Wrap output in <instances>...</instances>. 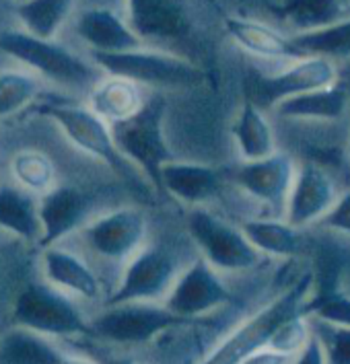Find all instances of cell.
Returning <instances> with one entry per match:
<instances>
[{"instance_id": "6da1fadb", "label": "cell", "mask_w": 350, "mask_h": 364, "mask_svg": "<svg viewBox=\"0 0 350 364\" xmlns=\"http://www.w3.org/2000/svg\"><path fill=\"white\" fill-rule=\"evenodd\" d=\"M0 52L23 64L39 78L68 91H91L105 73L91 58H83L56 39L39 38L25 29L0 31Z\"/></svg>"}, {"instance_id": "7a4b0ae2", "label": "cell", "mask_w": 350, "mask_h": 364, "mask_svg": "<svg viewBox=\"0 0 350 364\" xmlns=\"http://www.w3.org/2000/svg\"><path fill=\"white\" fill-rule=\"evenodd\" d=\"M312 288L313 272L307 269L274 301L237 323L227 336H223V340H218L198 364H239L243 358H248L252 352L268 344L274 331L287 319L297 313H303V305Z\"/></svg>"}, {"instance_id": "3957f363", "label": "cell", "mask_w": 350, "mask_h": 364, "mask_svg": "<svg viewBox=\"0 0 350 364\" xmlns=\"http://www.w3.org/2000/svg\"><path fill=\"white\" fill-rule=\"evenodd\" d=\"M39 112L58 126L60 132L66 136L73 146L93 156L95 161H101L124 183L134 190L151 188L144 175L120 153L112 134V126L93 114L87 105H78L75 101H50L43 103Z\"/></svg>"}, {"instance_id": "277c9868", "label": "cell", "mask_w": 350, "mask_h": 364, "mask_svg": "<svg viewBox=\"0 0 350 364\" xmlns=\"http://www.w3.org/2000/svg\"><path fill=\"white\" fill-rule=\"evenodd\" d=\"M89 58L105 75L124 77L151 91H184L196 89L204 82V73L194 62L174 52L142 46L116 54L89 52Z\"/></svg>"}, {"instance_id": "5b68a950", "label": "cell", "mask_w": 350, "mask_h": 364, "mask_svg": "<svg viewBox=\"0 0 350 364\" xmlns=\"http://www.w3.org/2000/svg\"><path fill=\"white\" fill-rule=\"evenodd\" d=\"M192 319L179 317L163 303L128 301L116 305H101L97 315L89 317L91 340L120 350H142L159 336Z\"/></svg>"}, {"instance_id": "8992f818", "label": "cell", "mask_w": 350, "mask_h": 364, "mask_svg": "<svg viewBox=\"0 0 350 364\" xmlns=\"http://www.w3.org/2000/svg\"><path fill=\"white\" fill-rule=\"evenodd\" d=\"M165 114L167 101L157 91L149 95V101L137 115L112 126V134L120 153L144 175V179L159 196H163L161 169L175 161V154L165 136Z\"/></svg>"}, {"instance_id": "52a82bcc", "label": "cell", "mask_w": 350, "mask_h": 364, "mask_svg": "<svg viewBox=\"0 0 350 364\" xmlns=\"http://www.w3.org/2000/svg\"><path fill=\"white\" fill-rule=\"evenodd\" d=\"M192 259H184L181 253L167 243L147 241L126 262L117 276L116 287L107 292L101 305H116L128 301L163 303L181 269Z\"/></svg>"}, {"instance_id": "ba28073f", "label": "cell", "mask_w": 350, "mask_h": 364, "mask_svg": "<svg viewBox=\"0 0 350 364\" xmlns=\"http://www.w3.org/2000/svg\"><path fill=\"white\" fill-rule=\"evenodd\" d=\"M13 321L15 326L27 327L54 340L91 338V323L80 301L46 280L29 282L17 294L13 303Z\"/></svg>"}, {"instance_id": "9c48e42d", "label": "cell", "mask_w": 350, "mask_h": 364, "mask_svg": "<svg viewBox=\"0 0 350 364\" xmlns=\"http://www.w3.org/2000/svg\"><path fill=\"white\" fill-rule=\"evenodd\" d=\"M186 229L198 250L214 269L221 274L252 272L264 255L255 250L241 227L208 210L206 206H194L186 216Z\"/></svg>"}, {"instance_id": "30bf717a", "label": "cell", "mask_w": 350, "mask_h": 364, "mask_svg": "<svg viewBox=\"0 0 350 364\" xmlns=\"http://www.w3.org/2000/svg\"><path fill=\"white\" fill-rule=\"evenodd\" d=\"M87 253L101 264L120 266L149 241V218L144 210L134 206H122L93 216L77 232Z\"/></svg>"}, {"instance_id": "8fae6325", "label": "cell", "mask_w": 350, "mask_h": 364, "mask_svg": "<svg viewBox=\"0 0 350 364\" xmlns=\"http://www.w3.org/2000/svg\"><path fill=\"white\" fill-rule=\"evenodd\" d=\"M233 301L235 294L223 280V274L214 269L202 255H196L177 276L163 305L179 317L200 319L221 313L223 309L233 305Z\"/></svg>"}, {"instance_id": "7c38bea8", "label": "cell", "mask_w": 350, "mask_h": 364, "mask_svg": "<svg viewBox=\"0 0 350 364\" xmlns=\"http://www.w3.org/2000/svg\"><path fill=\"white\" fill-rule=\"evenodd\" d=\"M336 80H340V70L336 62L328 58L303 56L287 62V66L276 75L255 78L252 85V97L248 99L260 109L272 112L274 105L285 99L330 87Z\"/></svg>"}, {"instance_id": "4fadbf2b", "label": "cell", "mask_w": 350, "mask_h": 364, "mask_svg": "<svg viewBox=\"0 0 350 364\" xmlns=\"http://www.w3.org/2000/svg\"><path fill=\"white\" fill-rule=\"evenodd\" d=\"M340 193L342 190L328 167L317 161H301L295 169L282 218L301 230L319 225L338 202Z\"/></svg>"}, {"instance_id": "5bb4252c", "label": "cell", "mask_w": 350, "mask_h": 364, "mask_svg": "<svg viewBox=\"0 0 350 364\" xmlns=\"http://www.w3.org/2000/svg\"><path fill=\"white\" fill-rule=\"evenodd\" d=\"M295 169L297 161L291 154L276 151L258 161H241L233 169V183L258 204L266 206L272 216L282 218Z\"/></svg>"}, {"instance_id": "9a60e30c", "label": "cell", "mask_w": 350, "mask_h": 364, "mask_svg": "<svg viewBox=\"0 0 350 364\" xmlns=\"http://www.w3.org/2000/svg\"><path fill=\"white\" fill-rule=\"evenodd\" d=\"M95 196L83 192L75 186L58 183L52 192L39 198V220H41V247L58 245L77 235L93 216Z\"/></svg>"}, {"instance_id": "2e32d148", "label": "cell", "mask_w": 350, "mask_h": 364, "mask_svg": "<svg viewBox=\"0 0 350 364\" xmlns=\"http://www.w3.org/2000/svg\"><path fill=\"white\" fill-rule=\"evenodd\" d=\"M39 269L41 280H46L48 284L66 292L80 303L99 301L103 294V280L97 269L78 251L62 247V243L41 247Z\"/></svg>"}, {"instance_id": "e0dca14e", "label": "cell", "mask_w": 350, "mask_h": 364, "mask_svg": "<svg viewBox=\"0 0 350 364\" xmlns=\"http://www.w3.org/2000/svg\"><path fill=\"white\" fill-rule=\"evenodd\" d=\"M126 19L147 46L177 41L190 31L184 0H128Z\"/></svg>"}, {"instance_id": "ac0fdd59", "label": "cell", "mask_w": 350, "mask_h": 364, "mask_svg": "<svg viewBox=\"0 0 350 364\" xmlns=\"http://www.w3.org/2000/svg\"><path fill=\"white\" fill-rule=\"evenodd\" d=\"M75 33L89 46V52L99 54H116L147 46L126 17L103 6L80 11L75 17Z\"/></svg>"}, {"instance_id": "d6986e66", "label": "cell", "mask_w": 350, "mask_h": 364, "mask_svg": "<svg viewBox=\"0 0 350 364\" xmlns=\"http://www.w3.org/2000/svg\"><path fill=\"white\" fill-rule=\"evenodd\" d=\"M161 188L190 208L206 206L223 192V175L211 165L175 159L161 169Z\"/></svg>"}, {"instance_id": "ffe728a7", "label": "cell", "mask_w": 350, "mask_h": 364, "mask_svg": "<svg viewBox=\"0 0 350 364\" xmlns=\"http://www.w3.org/2000/svg\"><path fill=\"white\" fill-rule=\"evenodd\" d=\"M272 114L282 119L330 124L350 115V87L346 80H336L330 87L315 89L303 95L291 97L272 107Z\"/></svg>"}, {"instance_id": "44dd1931", "label": "cell", "mask_w": 350, "mask_h": 364, "mask_svg": "<svg viewBox=\"0 0 350 364\" xmlns=\"http://www.w3.org/2000/svg\"><path fill=\"white\" fill-rule=\"evenodd\" d=\"M147 101L140 85L116 75H103L87 93V107L110 126L137 115Z\"/></svg>"}, {"instance_id": "7402d4cb", "label": "cell", "mask_w": 350, "mask_h": 364, "mask_svg": "<svg viewBox=\"0 0 350 364\" xmlns=\"http://www.w3.org/2000/svg\"><path fill=\"white\" fill-rule=\"evenodd\" d=\"M225 27L235 46L248 52L250 56L262 58V60H280V62L303 58L291 43L289 36H282L278 29L262 21L229 17L225 21Z\"/></svg>"}, {"instance_id": "603a6c76", "label": "cell", "mask_w": 350, "mask_h": 364, "mask_svg": "<svg viewBox=\"0 0 350 364\" xmlns=\"http://www.w3.org/2000/svg\"><path fill=\"white\" fill-rule=\"evenodd\" d=\"M70 352L58 340L13 326L0 336V364H62Z\"/></svg>"}, {"instance_id": "cb8c5ba5", "label": "cell", "mask_w": 350, "mask_h": 364, "mask_svg": "<svg viewBox=\"0 0 350 364\" xmlns=\"http://www.w3.org/2000/svg\"><path fill=\"white\" fill-rule=\"evenodd\" d=\"M231 134L241 161H258L276 153V134L264 109L245 99L235 117Z\"/></svg>"}, {"instance_id": "d4e9b609", "label": "cell", "mask_w": 350, "mask_h": 364, "mask_svg": "<svg viewBox=\"0 0 350 364\" xmlns=\"http://www.w3.org/2000/svg\"><path fill=\"white\" fill-rule=\"evenodd\" d=\"M0 229L27 243L41 241L39 198L19 186H0Z\"/></svg>"}, {"instance_id": "484cf974", "label": "cell", "mask_w": 350, "mask_h": 364, "mask_svg": "<svg viewBox=\"0 0 350 364\" xmlns=\"http://www.w3.org/2000/svg\"><path fill=\"white\" fill-rule=\"evenodd\" d=\"M241 229L252 241V245L264 257H285L292 259L303 250V235L301 229L289 225L280 216L266 218H250L241 223Z\"/></svg>"}, {"instance_id": "4316f807", "label": "cell", "mask_w": 350, "mask_h": 364, "mask_svg": "<svg viewBox=\"0 0 350 364\" xmlns=\"http://www.w3.org/2000/svg\"><path fill=\"white\" fill-rule=\"evenodd\" d=\"M9 171L15 186L41 198L58 186V167L54 159L39 149H21L11 156Z\"/></svg>"}, {"instance_id": "83f0119b", "label": "cell", "mask_w": 350, "mask_h": 364, "mask_svg": "<svg viewBox=\"0 0 350 364\" xmlns=\"http://www.w3.org/2000/svg\"><path fill=\"white\" fill-rule=\"evenodd\" d=\"M291 43L301 56L328 58L332 62L350 60V15L319 29L291 33Z\"/></svg>"}, {"instance_id": "f1b7e54d", "label": "cell", "mask_w": 350, "mask_h": 364, "mask_svg": "<svg viewBox=\"0 0 350 364\" xmlns=\"http://www.w3.org/2000/svg\"><path fill=\"white\" fill-rule=\"evenodd\" d=\"M350 15L344 0H282L280 17L289 23L292 33L319 29Z\"/></svg>"}, {"instance_id": "f546056e", "label": "cell", "mask_w": 350, "mask_h": 364, "mask_svg": "<svg viewBox=\"0 0 350 364\" xmlns=\"http://www.w3.org/2000/svg\"><path fill=\"white\" fill-rule=\"evenodd\" d=\"M75 0H23L17 2V17L21 29L39 36L56 39L64 23L73 15Z\"/></svg>"}, {"instance_id": "4dcf8cb0", "label": "cell", "mask_w": 350, "mask_h": 364, "mask_svg": "<svg viewBox=\"0 0 350 364\" xmlns=\"http://www.w3.org/2000/svg\"><path fill=\"white\" fill-rule=\"evenodd\" d=\"M41 78L31 70H0V119L13 117L41 95Z\"/></svg>"}, {"instance_id": "1f68e13d", "label": "cell", "mask_w": 350, "mask_h": 364, "mask_svg": "<svg viewBox=\"0 0 350 364\" xmlns=\"http://www.w3.org/2000/svg\"><path fill=\"white\" fill-rule=\"evenodd\" d=\"M303 315L322 319L332 326L350 327V292L342 288H332L326 292H309Z\"/></svg>"}, {"instance_id": "d6a6232c", "label": "cell", "mask_w": 350, "mask_h": 364, "mask_svg": "<svg viewBox=\"0 0 350 364\" xmlns=\"http://www.w3.org/2000/svg\"><path fill=\"white\" fill-rule=\"evenodd\" d=\"M312 333L322 344L328 364H350V327L332 326L322 319L307 317Z\"/></svg>"}, {"instance_id": "836d02e7", "label": "cell", "mask_w": 350, "mask_h": 364, "mask_svg": "<svg viewBox=\"0 0 350 364\" xmlns=\"http://www.w3.org/2000/svg\"><path fill=\"white\" fill-rule=\"evenodd\" d=\"M309 338H312V326H309L307 315L297 313L274 331L266 346L272 350H278V352H285V354H297L303 346L307 344Z\"/></svg>"}, {"instance_id": "e575fe53", "label": "cell", "mask_w": 350, "mask_h": 364, "mask_svg": "<svg viewBox=\"0 0 350 364\" xmlns=\"http://www.w3.org/2000/svg\"><path fill=\"white\" fill-rule=\"evenodd\" d=\"M319 227L350 237V188L342 190L334 208L319 220Z\"/></svg>"}, {"instance_id": "d590c367", "label": "cell", "mask_w": 350, "mask_h": 364, "mask_svg": "<svg viewBox=\"0 0 350 364\" xmlns=\"http://www.w3.org/2000/svg\"><path fill=\"white\" fill-rule=\"evenodd\" d=\"M83 344L85 348L80 352L93 356L99 364H147L142 363L140 358L132 356V354H126V352H114V348L95 342L91 338H83Z\"/></svg>"}, {"instance_id": "8d00e7d4", "label": "cell", "mask_w": 350, "mask_h": 364, "mask_svg": "<svg viewBox=\"0 0 350 364\" xmlns=\"http://www.w3.org/2000/svg\"><path fill=\"white\" fill-rule=\"evenodd\" d=\"M297 354H285V352H278L272 350L268 346H262L260 350L252 352L248 358H243L239 364H292Z\"/></svg>"}, {"instance_id": "74e56055", "label": "cell", "mask_w": 350, "mask_h": 364, "mask_svg": "<svg viewBox=\"0 0 350 364\" xmlns=\"http://www.w3.org/2000/svg\"><path fill=\"white\" fill-rule=\"evenodd\" d=\"M292 364H328L326 363V354L322 350V344L317 342V338L313 333L312 338L307 340V344L297 352Z\"/></svg>"}, {"instance_id": "f35d334b", "label": "cell", "mask_w": 350, "mask_h": 364, "mask_svg": "<svg viewBox=\"0 0 350 364\" xmlns=\"http://www.w3.org/2000/svg\"><path fill=\"white\" fill-rule=\"evenodd\" d=\"M62 364H99L93 356H89V354H85V352H70L68 356H66V360Z\"/></svg>"}, {"instance_id": "ab89813d", "label": "cell", "mask_w": 350, "mask_h": 364, "mask_svg": "<svg viewBox=\"0 0 350 364\" xmlns=\"http://www.w3.org/2000/svg\"><path fill=\"white\" fill-rule=\"evenodd\" d=\"M344 2H346V4H349V6H350V0H344Z\"/></svg>"}, {"instance_id": "60d3db41", "label": "cell", "mask_w": 350, "mask_h": 364, "mask_svg": "<svg viewBox=\"0 0 350 364\" xmlns=\"http://www.w3.org/2000/svg\"><path fill=\"white\" fill-rule=\"evenodd\" d=\"M346 82H349V87H350V77H349V80H346Z\"/></svg>"}, {"instance_id": "b9f144b4", "label": "cell", "mask_w": 350, "mask_h": 364, "mask_svg": "<svg viewBox=\"0 0 350 364\" xmlns=\"http://www.w3.org/2000/svg\"><path fill=\"white\" fill-rule=\"evenodd\" d=\"M17 2H23V0H17Z\"/></svg>"}]
</instances>
